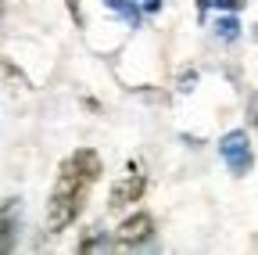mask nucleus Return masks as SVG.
Here are the masks:
<instances>
[{"mask_svg": "<svg viewBox=\"0 0 258 255\" xmlns=\"http://www.w3.org/2000/svg\"><path fill=\"white\" fill-rule=\"evenodd\" d=\"M69 4V15L76 18V25H83V11H79V0H64Z\"/></svg>", "mask_w": 258, "mask_h": 255, "instance_id": "obj_8", "label": "nucleus"}, {"mask_svg": "<svg viewBox=\"0 0 258 255\" xmlns=\"http://www.w3.org/2000/svg\"><path fill=\"white\" fill-rule=\"evenodd\" d=\"M0 11H4V0H0Z\"/></svg>", "mask_w": 258, "mask_h": 255, "instance_id": "obj_11", "label": "nucleus"}, {"mask_svg": "<svg viewBox=\"0 0 258 255\" xmlns=\"http://www.w3.org/2000/svg\"><path fill=\"white\" fill-rule=\"evenodd\" d=\"M237 33H240V22L237 18H222L219 22V36L222 40H237Z\"/></svg>", "mask_w": 258, "mask_h": 255, "instance_id": "obj_7", "label": "nucleus"}, {"mask_svg": "<svg viewBox=\"0 0 258 255\" xmlns=\"http://www.w3.org/2000/svg\"><path fill=\"white\" fill-rule=\"evenodd\" d=\"M97 176H101V158H97V151L79 147L76 155L64 158V166L57 173V183L50 190V201H47V230L50 234H61L69 223H76V216H79V209H83Z\"/></svg>", "mask_w": 258, "mask_h": 255, "instance_id": "obj_1", "label": "nucleus"}, {"mask_svg": "<svg viewBox=\"0 0 258 255\" xmlns=\"http://www.w3.org/2000/svg\"><path fill=\"white\" fill-rule=\"evenodd\" d=\"M219 151H222V158H226V166H230L233 176H244V173L251 169V140H247L244 130L226 133V137L219 140Z\"/></svg>", "mask_w": 258, "mask_h": 255, "instance_id": "obj_2", "label": "nucleus"}, {"mask_svg": "<svg viewBox=\"0 0 258 255\" xmlns=\"http://www.w3.org/2000/svg\"><path fill=\"white\" fill-rule=\"evenodd\" d=\"M212 4H219V8H226V11H237L244 0H212Z\"/></svg>", "mask_w": 258, "mask_h": 255, "instance_id": "obj_9", "label": "nucleus"}, {"mask_svg": "<svg viewBox=\"0 0 258 255\" xmlns=\"http://www.w3.org/2000/svg\"><path fill=\"white\" fill-rule=\"evenodd\" d=\"M15 234H18V201L8 198L0 205V255L15 251Z\"/></svg>", "mask_w": 258, "mask_h": 255, "instance_id": "obj_4", "label": "nucleus"}, {"mask_svg": "<svg viewBox=\"0 0 258 255\" xmlns=\"http://www.w3.org/2000/svg\"><path fill=\"white\" fill-rule=\"evenodd\" d=\"M140 190H144V173H140L137 162H129V176L111 187V209H125L129 201L140 198Z\"/></svg>", "mask_w": 258, "mask_h": 255, "instance_id": "obj_3", "label": "nucleus"}, {"mask_svg": "<svg viewBox=\"0 0 258 255\" xmlns=\"http://www.w3.org/2000/svg\"><path fill=\"white\" fill-rule=\"evenodd\" d=\"M104 4H108L111 11H118V18H122L129 29L140 25V4H133V0H104Z\"/></svg>", "mask_w": 258, "mask_h": 255, "instance_id": "obj_6", "label": "nucleus"}, {"mask_svg": "<svg viewBox=\"0 0 258 255\" xmlns=\"http://www.w3.org/2000/svg\"><path fill=\"white\" fill-rule=\"evenodd\" d=\"M144 11H161V0H137Z\"/></svg>", "mask_w": 258, "mask_h": 255, "instance_id": "obj_10", "label": "nucleus"}, {"mask_svg": "<svg viewBox=\"0 0 258 255\" xmlns=\"http://www.w3.org/2000/svg\"><path fill=\"white\" fill-rule=\"evenodd\" d=\"M151 230H154V219H151L147 212H140V216L125 219L122 227H118V241H122V244H140V241L151 237Z\"/></svg>", "mask_w": 258, "mask_h": 255, "instance_id": "obj_5", "label": "nucleus"}]
</instances>
